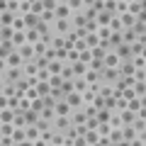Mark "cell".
<instances>
[{
    "label": "cell",
    "instance_id": "cell-16",
    "mask_svg": "<svg viewBox=\"0 0 146 146\" xmlns=\"http://www.w3.org/2000/svg\"><path fill=\"white\" fill-rule=\"evenodd\" d=\"M122 36H124V42H127V44H134L139 34H136V29L131 27V29H124V32H122Z\"/></svg>",
    "mask_w": 146,
    "mask_h": 146
},
{
    "label": "cell",
    "instance_id": "cell-6",
    "mask_svg": "<svg viewBox=\"0 0 146 146\" xmlns=\"http://www.w3.org/2000/svg\"><path fill=\"white\" fill-rule=\"evenodd\" d=\"M136 73V66H134V61H122L119 63V76H134Z\"/></svg>",
    "mask_w": 146,
    "mask_h": 146
},
{
    "label": "cell",
    "instance_id": "cell-10",
    "mask_svg": "<svg viewBox=\"0 0 146 146\" xmlns=\"http://www.w3.org/2000/svg\"><path fill=\"white\" fill-rule=\"evenodd\" d=\"M112 12H107V10H102V12H98V25L100 27H110V22H112Z\"/></svg>",
    "mask_w": 146,
    "mask_h": 146
},
{
    "label": "cell",
    "instance_id": "cell-19",
    "mask_svg": "<svg viewBox=\"0 0 146 146\" xmlns=\"http://www.w3.org/2000/svg\"><path fill=\"white\" fill-rule=\"evenodd\" d=\"M110 139H112V144H122V139H124L122 136V129H112L110 131Z\"/></svg>",
    "mask_w": 146,
    "mask_h": 146
},
{
    "label": "cell",
    "instance_id": "cell-14",
    "mask_svg": "<svg viewBox=\"0 0 146 146\" xmlns=\"http://www.w3.org/2000/svg\"><path fill=\"white\" fill-rule=\"evenodd\" d=\"M122 63V58L117 56L115 51H107V56H105V66H119Z\"/></svg>",
    "mask_w": 146,
    "mask_h": 146
},
{
    "label": "cell",
    "instance_id": "cell-3",
    "mask_svg": "<svg viewBox=\"0 0 146 146\" xmlns=\"http://www.w3.org/2000/svg\"><path fill=\"white\" fill-rule=\"evenodd\" d=\"M3 58V66H25V58H22L20 51H12L7 56H0Z\"/></svg>",
    "mask_w": 146,
    "mask_h": 146
},
{
    "label": "cell",
    "instance_id": "cell-18",
    "mask_svg": "<svg viewBox=\"0 0 146 146\" xmlns=\"http://www.w3.org/2000/svg\"><path fill=\"white\" fill-rule=\"evenodd\" d=\"M85 71H88V68H85L83 61H76V63H73V73H76V76H85Z\"/></svg>",
    "mask_w": 146,
    "mask_h": 146
},
{
    "label": "cell",
    "instance_id": "cell-7",
    "mask_svg": "<svg viewBox=\"0 0 146 146\" xmlns=\"http://www.w3.org/2000/svg\"><path fill=\"white\" fill-rule=\"evenodd\" d=\"M54 25H56V34H58V36L68 34V29H71V20H56Z\"/></svg>",
    "mask_w": 146,
    "mask_h": 146
},
{
    "label": "cell",
    "instance_id": "cell-9",
    "mask_svg": "<svg viewBox=\"0 0 146 146\" xmlns=\"http://www.w3.org/2000/svg\"><path fill=\"white\" fill-rule=\"evenodd\" d=\"M119 117H122V124H134V122H136V112H131L129 107H127V110H122V112H119Z\"/></svg>",
    "mask_w": 146,
    "mask_h": 146
},
{
    "label": "cell",
    "instance_id": "cell-22",
    "mask_svg": "<svg viewBox=\"0 0 146 146\" xmlns=\"http://www.w3.org/2000/svg\"><path fill=\"white\" fill-rule=\"evenodd\" d=\"M127 107H129L131 112H139V110H141V100H139V98H131V100H129V105H127Z\"/></svg>",
    "mask_w": 146,
    "mask_h": 146
},
{
    "label": "cell",
    "instance_id": "cell-27",
    "mask_svg": "<svg viewBox=\"0 0 146 146\" xmlns=\"http://www.w3.org/2000/svg\"><path fill=\"white\" fill-rule=\"evenodd\" d=\"M44 3V10H56L58 7V0H42Z\"/></svg>",
    "mask_w": 146,
    "mask_h": 146
},
{
    "label": "cell",
    "instance_id": "cell-20",
    "mask_svg": "<svg viewBox=\"0 0 146 146\" xmlns=\"http://www.w3.org/2000/svg\"><path fill=\"white\" fill-rule=\"evenodd\" d=\"M73 25H76V27H85V25H88V17H85V12H83V15H76V17H73Z\"/></svg>",
    "mask_w": 146,
    "mask_h": 146
},
{
    "label": "cell",
    "instance_id": "cell-24",
    "mask_svg": "<svg viewBox=\"0 0 146 146\" xmlns=\"http://www.w3.org/2000/svg\"><path fill=\"white\" fill-rule=\"evenodd\" d=\"M32 12L42 17V12H44V3H42V0H36V3H32Z\"/></svg>",
    "mask_w": 146,
    "mask_h": 146
},
{
    "label": "cell",
    "instance_id": "cell-25",
    "mask_svg": "<svg viewBox=\"0 0 146 146\" xmlns=\"http://www.w3.org/2000/svg\"><path fill=\"white\" fill-rule=\"evenodd\" d=\"M98 36H100V39H110V36H112V29H110V27H100Z\"/></svg>",
    "mask_w": 146,
    "mask_h": 146
},
{
    "label": "cell",
    "instance_id": "cell-29",
    "mask_svg": "<svg viewBox=\"0 0 146 146\" xmlns=\"http://www.w3.org/2000/svg\"><path fill=\"white\" fill-rule=\"evenodd\" d=\"M141 56H144V58H146V46H144V49H141Z\"/></svg>",
    "mask_w": 146,
    "mask_h": 146
},
{
    "label": "cell",
    "instance_id": "cell-21",
    "mask_svg": "<svg viewBox=\"0 0 146 146\" xmlns=\"http://www.w3.org/2000/svg\"><path fill=\"white\" fill-rule=\"evenodd\" d=\"M80 61L88 66V63L93 61V51H90V49H83V51H80Z\"/></svg>",
    "mask_w": 146,
    "mask_h": 146
},
{
    "label": "cell",
    "instance_id": "cell-1",
    "mask_svg": "<svg viewBox=\"0 0 146 146\" xmlns=\"http://www.w3.org/2000/svg\"><path fill=\"white\" fill-rule=\"evenodd\" d=\"M112 51H115L117 56L122 58V61H129V58H134V51H131V44H127V42H122L119 46H115Z\"/></svg>",
    "mask_w": 146,
    "mask_h": 146
},
{
    "label": "cell",
    "instance_id": "cell-23",
    "mask_svg": "<svg viewBox=\"0 0 146 146\" xmlns=\"http://www.w3.org/2000/svg\"><path fill=\"white\" fill-rule=\"evenodd\" d=\"M68 7L71 10H80V7H85V0H66Z\"/></svg>",
    "mask_w": 146,
    "mask_h": 146
},
{
    "label": "cell",
    "instance_id": "cell-12",
    "mask_svg": "<svg viewBox=\"0 0 146 146\" xmlns=\"http://www.w3.org/2000/svg\"><path fill=\"white\" fill-rule=\"evenodd\" d=\"M122 17V25H124V29H131V27L136 25V17L131 15V12H124V15H119Z\"/></svg>",
    "mask_w": 146,
    "mask_h": 146
},
{
    "label": "cell",
    "instance_id": "cell-2",
    "mask_svg": "<svg viewBox=\"0 0 146 146\" xmlns=\"http://www.w3.org/2000/svg\"><path fill=\"white\" fill-rule=\"evenodd\" d=\"M63 100H66V102L71 105L73 110L83 107V102H85V100H83V93H80V90H73V93H68V95H66V98H63Z\"/></svg>",
    "mask_w": 146,
    "mask_h": 146
},
{
    "label": "cell",
    "instance_id": "cell-11",
    "mask_svg": "<svg viewBox=\"0 0 146 146\" xmlns=\"http://www.w3.org/2000/svg\"><path fill=\"white\" fill-rule=\"evenodd\" d=\"M71 110H73V107L66 102V100H58L56 107H54V112H56V115H71Z\"/></svg>",
    "mask_w": 146,
    "mask_h": 146
},
{
    "label": "cell",
    "instance_id": "cell-28",
    "mask_svg": "<svg viewBox=\"0 0 146 146\" xmlns=\"http://www.w3.org/2000/svg\"><path fill=\"white\" fill-rule=\"evenodd\" d=\"M139 100H141V107H146V95H141Z\"/></svg>",
    "mask_w": 146,
    "mask_h": 146
},
{
    "label": "cell",
    "instance_id": "cell-4",
    "mask_svg": "<svg viewBox=\"0 0 146 146\" xmlns=\"http://www.w3.org/2000/svg\"><path fill=\"white\" fill-rule=\"evenodd\" d=\"M136 134H139V131H136L134 124H124V129H122V136H124L122 144H134V141H136Z\"/></svg>",
    "mask_w": 146,
    "mask_h": 146
},
{
    "label": "cell",
    "instance_id": "cell-26",
    "mask_svg": "<svg viewBox=\"0 0 146 146\" xmlns=\"http://www.w3.org/2000/svg\"><path fill=\"white\" fill-rule=\"evenodd\" d=\"M129 12H131V15H139V12H141V3H139V0H136V3H129Z\"/></svg>",
    "mask_w": 146,
    "mask_h": 146
},
{
    "label": "cell",
    "instance_id": "cell-8",
    "mask_svg": "<svg viewBox=\"0 0 146 146\" xmlns=\"http://www.w3.org/2000/svg\"><path fill=\"white\" fill-rule=\"evenodd\" d=\"M71 122H73V124H85V122H88L85 110H76V112H71Z\"/></svg>",
    "mask_w": 146,
    "mask_h": 146
},
{
    "label": "cell",
    "instance_id": "cell-15",
    "mask_svg": "<svg viewBox=\"0 0 146 146\" xmlns=\"http://www.w3.org/2000/svg\"><path fill=\"white\" fill-rule=\"evenodd\" d=\"M85 44H88V49L100 46V36H98V32H93V34H88V36H85Z\"/></svg>",
    "mask_w": 146,
    "mask_h": 146
},
{
    "label": "cell",
    "instance_id": "cell-13",
    "mask_svg": "<svg viewBox=\"0 0 146 146\" xmlns=\"http://www.w3.org/2000/svg\"><path fill=\"white\" fill-rule=\"evenodd\" d=\"M42 39V32H39V27H34V29H27V42L29 44H36Z\"/></svg>",
    "mask_w": 146,
    "mask_h": 146
},
{
    "label": "cell",
    "instance_id": "cell-17",
    "mask_svg": "<svg viewBox=\"0 0 146 146\" xmlns=\"http://www.w3.org/2000/svg\"><path fill=\"white\" fill-rule=\"evenodd\" d=\"M124 42V36H122V32H112V36H110V44H112V49L119 46V44Z\"/></svg>",
    "mask_w": 146,
    "mask_h": 146
},
{
    "label": "cell",
    "instance_id": "cell-5",
    "mask_svg": "<svg viewBox=\"0 0 146 146\" xmlns=\"http://www.w3.org/2000/svg\"><path fill=\"white\" fill-rule=\"evenodd\" d=\"M54 15H56V20H68V17H71V7H68V3H58V7L54 10Z\"/></svg>",
    "mask_w": 146,
    "mask_h": 146
}]
</instances>
